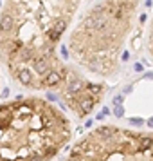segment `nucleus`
Here are the masks:
<instances>
[{"label":"nucleus","mask_w":153,"mask_h":161,"mask_svg":"<svg viewBox=\"0 0 153 161\" xmlns=\"http://www.w3.org/2000/svg\"><path fill=\"white\" fill-rule=\"evenodd\" d=\"M83 0H4L0 67L20 87L52 93L78 120L97 109L106 85L59 53Z\"/></svg>","instance_id":"1"},{"label":"nucleus","mask_w":153,"mask_h":161,"mask_svg":"<svg viewBox=\"0 0 153 161\" xmlns=\"http://www.w3.org/2000/svg\"><path fill=\"white\" fill-rule=\"evenodd\" d=\"M142 0H94L79 11L65 36L69 60L101 80H117L126 42L133 33Z\"/></svg>","instance_id":"2"},{"label":"nucleus","mask_w":153,"mask_h":161,"mask_svg":"<svg viewBox=\"0 0 153 161\" xmlns=\"http://www.w3.org/2000/svg\"><path fill=\"white\" fill-rule=\"evenodd\" d=\"M72 140L67 112L38 94L0 103V161H52Z\"/></svg>","instance_id":"3"},{"label":"nucleus","mask_w":153,"mask_h":161,"mask_svg":"<svg viewBox=\"0 0 153 161\" xmlns=\"http://www.w3.org/2000/svg\"><path fill=\"white\" fill-rule=\"evenodd\" d=\"M61 161H153V132L97 125L79 137Z\"/></svg>","instance_id":"4"},{"label":"nucleus","mask_w":153,"mask_h":161,"mask_svg":"<svg viewBox=\"0 0 153 161\" xmlns=\"http://www.w3.org/2000/svg\"><path fill=\"white\" fill-rule=\"evenodd\" d=\"M146 51L153 58V16L148 24V29H146Z\"/></svg>","instance_id":"5"}]
</instances>
